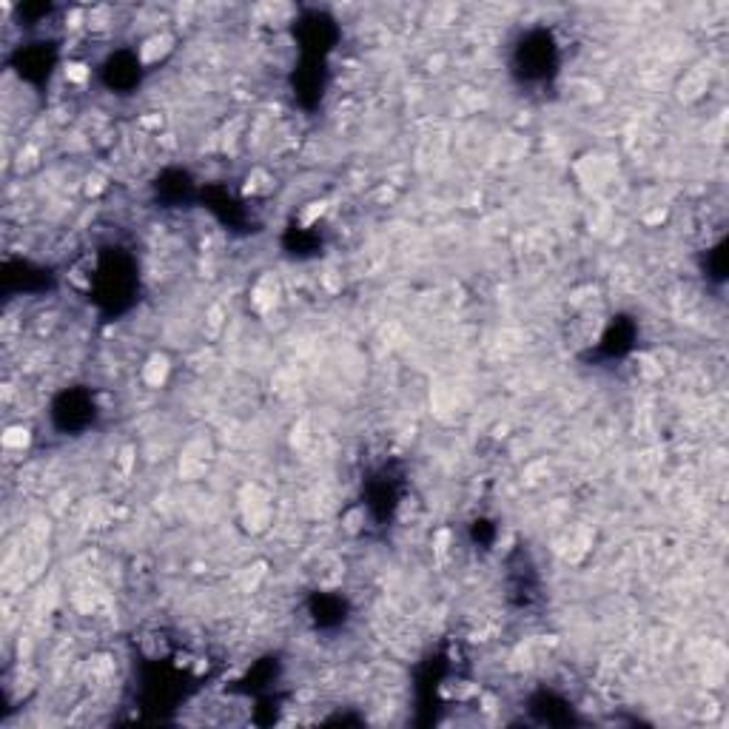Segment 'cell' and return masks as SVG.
<instances>
[{
	"instance_id": "1",
	"label": "cell",
	"mask_w": 729,
	"mask_h": 729,
	"mask_svg": "<svg viewBox=\"0 0 729 729\" xmlns=\"http://www.w3.org/2000/svg\"><path fill=\"white\" fill-rule=\"evenodd\" d=\"M553 38L547 32H530L527 38L522 40L519 46V57H522L524 75L527 77H539L544 75L547 66H553Z\"/></svg>"
}]
</instances>
